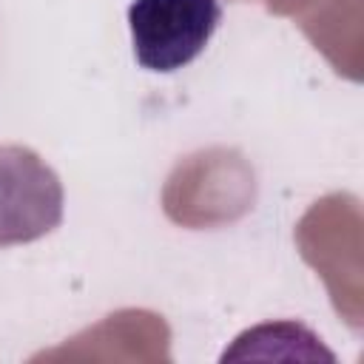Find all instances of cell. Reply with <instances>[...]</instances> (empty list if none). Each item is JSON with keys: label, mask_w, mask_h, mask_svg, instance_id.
<instances>
[{"label": "cell", "mask_w": 364, "mask_h": 364, "mask_svg": "<svg viewBox=\"0 0 364 364\" xmlns=\"http://www.w3.org/2000/svg\"><path fill=\"white\" fill-rule=\"evenodd\" d=\"M222 23L219 0H134L128 28L142 68L171 74L193 63Z\"/></svg>", "instance_id": "cell-1"}, {"label": "cell", "mask_w": 364, "mask_h": 364, "mask_svg": "<svg viewBox=\"0 0 364 364\" xmlns=\"http://www.w3.org/2000/svg\"><path fill=\"white\" fill-rule=\"evenodd\" d=\"M63 182L26 145H0V247L43 239L63 222Z\"/></svg>", "instance_id": "cell-2"}]
</instances>
